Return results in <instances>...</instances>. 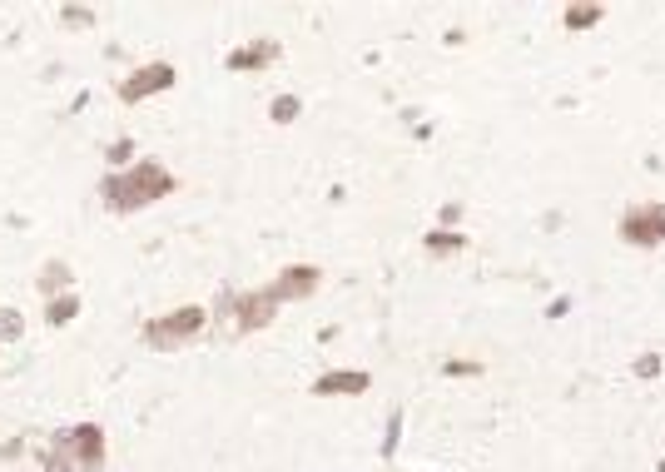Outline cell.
I'll use <instances>...</instances> for the list:
<instances>
[{
    "mask_svg": "<svg viewBox=\"0 0 665 472\" xmlns=\"http://www.w3.org/2000/svg\"><path fill=\"white\" fill-rule=\"evenodd\" d=\"M169 189H179V179L159 164V159H134L130 169H115L100 179V194L110 209L120 214H134V209H149L154 199H164Z\"/></svg>",
    "mask_w": 665,
    "mask_h": 472,
    "instance_id": "1",
    "label": "cell"
},
{
    "mask_svg": "<svg viewBox=\"0 0 665 472\" xmlns=\"http://www.w3.org/2000/svg\"><path fill=\"white\" fill-rule=\"evenodd\" d=\"M273 60H278V45H273V40H254V45L229 50V60H224V65H229L234 75H249V70H268Z\"/></svg>",
    "mask_w": 665,
    "mask_h": 472,
    "instance_id": "9",
    "label": "cell"
},
{
    "mask_svg": "<svg viewBox=\"0 0 665 472\" xmlns=\"http://www.w3.org/2000/svg\"><path fill=\"white\" fill-rule=\"evenodd\" d=\"M219 314L234 318V328H239V333H259V328H268V323L278 318V299H273V289H254V294H229Z\"/></svg>",
    "mask_w": 665,
    "mask_h": 472,
    "instance_id": "5",
    "label": "cell"
},
{
    "mask_svg": "<svg viewBox=\"0 0 665 472\" xmlns=\"http://www.w3.org/2000/svg\"><path fill=\"white\" fill-rule=\"evenodd\" d=\"M601 15H606V5H566L561 20H566V30H591Z\"/></svg>",
    "mask_w": 665,
    "mask_h": 472,
    "instance_id": "11",
    "label": "cell"
},
{
    "mask_svg": "<svg viewBox=\"0 0 665 472\" xmlns=\"http://www.w3.org/2000/svg\"><path fill=\"white\" fill-rule=\"evenodd\" d=\"M100 468H105V428L100 423H70L45 453V472H100Z\"/></svg>",
    "mask_w": 665,
    "mask_h": 472,
    "instance_id": "2",
    "label": "cell"
},
{
    "mask_svg": "<svg viewBox=\"0 0 665 472\" xmlns=\"http://www.w3.org/2000/svg\"><path fill=\"white\" fill-rule=\"evenodd\" d=\"M636 373H641V378H656V373H661V358H656V353H651V358H641V363H636Z\"/></svg>",
    "mask_w": 665,
    "mask_h": 472,
    "instance_id": "19",
    "label": "cell"
},
{
    "mask_svg": "<svg viewBox=\"0 0 665 472\" xmlns=\"http://www.w3.org/2000/svg\"><path fill=\"white\" fill-rule=\"evenodd\" d=\"M75 314H80V299H75V294H60V299H50V304H45V323H50V328L70 323Z\"/></svg>",
    "mask_w": 665,
    "mask_h": 472,
    "instance_id": "12",
    "label": "cell"
},
{
    "mask_svg": "<svg viewBox=\"0 0 665 472\" xmlns=\"http://www.w3.org/2000/svg\"><path fill=\"white\" fill-rule=\"evenodd\" d=\"M204 323H209V314H204L199 304H184V309H174V314L149 318V323H144V348H154V353H174V348L194 343V338L204 333Z\"/></svg>",
    "mask_w": 665,
    "mask_h": 472,
    "instance_id": "3",
    "label": "cell"
},
{
    "mask_svg": "<svg viewBox=\"0 0 665 472\" xmlns=\"http://www.w3.org/2000/svg\"><path fill=\"white\" fill-rule=\"evenodd\" d=\"M40 294H45V304L60 299V294H70V269H65V264H45V274H40Z\"/></svg>",
    "mask_w": 665,
    "mask_h": 472,
    "instance_id": "10",
    "label": "cell"
},
{
    "mask_svg": "<svg viewBox=\"0 0 665 472\" xmlns=\"http://www.w3.org/2000/svg\"><path fill=\"white\" fill-rule=\"evenodd\" d=\"M368 388H373V378H368L363 368H338V373H323V378L313 383L318 398H358V393H368Z\"/></svg>",
    "mask_w": 665,
    "mask_h": 472,
    "instance_id": "8",
    "label": "cell"
},
{
    "mask_svg": "<svg viewBox=\"0 0 665 472\" xmlns=\"http://www.w3.org/2000/svg\"><path fill=\"white\" fill-rule=\"evenodd\" d=\"M60 20H70V25H95V10H80V5H65V10H60Z\"/></svg>",
    "mask_w": 665,
    "mask_h": 472,
    "instance_id": "17",
    "label": "cell"
},
{
    "mask_svg": "<svg viewBox=\"0 0 665 472\" xmlns=\"http://www.w3.org/2000/svg\"><path fill=\"white\" fill-rule=\"evenodd\" d=\"M20 333H25L20 309H5V304H0V338H20Z\"/></svg>",
    "mask_w": 665,
    "mask_h": 472,
    "instance_id": "15",
    "label": "cell"
},
{
    "mask_svg": "<svg viewBox=\"0 0 665 472\" xmlns=\"http://www.w3.org/2000/svg\"><path fill=\"white\" fill-rule=\"evenodd\" d=\"M134 159V140H115L110 145V164H130Z\"/></svg>",
    "mask_w": 665,
    "mask_h": 472,
    "instance_id": "18",
    "label": "cell"
},
{
    "mask_svg": "<svg viewBox=\"0 0 665 472\" xmlns=\"http://www.w3.org/2000/svg\"><path fill=\"white\" fill-rule=\"evenodd\" d=\"M298 110H303V105H298V95H278V100H273V125L298 120Z\"/></svg>",
    "mask_w": 665,
    "mask_h": 472,
    "instance_id": "14",
    "label": "cell"
},
{
    "mask_svg": "<svg viewBox=\"0 0 665 472\" xmlns=\"http://www.w3.org/2000/svg\"><path fill=\"white\" fill-rule=\"evenodd\" d=\"M457 249H467L462 234H447V229H432L427 234V254H457Z\"/></svg>",
    "mask_w": 665,
    "mask_h": 472,
    "instance_id": "13",
    "label": "cell"
},
{
    "mask_svg": "<svg viewBox=\"0 0 665 472\" xmlns=\"http://www.w3.org/2000/svg\"><path fill=\"white\" fill-rule=\"evenodd\" d=\"M621 239L631 249H661L665 244V204H631L621 214Z\"/></svg>",
    "mask_w": 665,
    "mask_h": 472,
    "instance_id": "4",
    "label": "cell"
},
{
    "mask_svg": "<svg viewBox=\"0 0 665 472\" xmlns=\"http://www.w3.org/2000/svg\"><path fill=\"white\" fill-rule=\"evenodd\" d=\"M447 373H452V378H477V373H482V363H467V358H447Z\"/></svg>",
    "mask_w": 665,
    "mask_h": 472,
    "instance_id": "16",
    "label": "cell"
},
{
    "mask_svg": "<svg viewBox=\"0 0 665 472\" xmlns=\"http://www.w3.org/2000/svg\"><path fill=\"white\" fill-rule=\"evenodd\" d=\"M174 80H179V70H174L169 60H149V65L134 70L130 80H120V100H125V105H139V100H149V95H164Z\"/></svg>",
    "mask_w": 665,
    "mask_h": 472,
    "instance_id": "6",
    "label": "cell"
},
{
    "mask_svg": "<svg viewBox=\"0 0 665 472\" xmlns=\"http://www.w3.org/2000/svg\"><path fill=\"white\" fill-rule=\"evenodd\" d=\"M318 279H323V274H318L313 264H293V269H283L268 289H273L278 304H298V299H313V294H318Z\"/></svg>",
    "mask_w": 665,
    "mask_h": 472,
    "instance_id": "7",
    "label": "cell"
}]
</instances>
